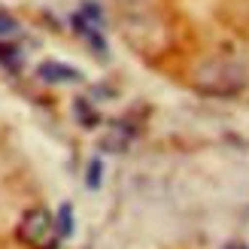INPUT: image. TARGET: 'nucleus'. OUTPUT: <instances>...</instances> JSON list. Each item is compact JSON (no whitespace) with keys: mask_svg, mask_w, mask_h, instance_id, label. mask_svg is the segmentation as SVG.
Segmentation results:
<instances>
[{"mask_svg":"<svg viewBox=\"0 0 249 249\" xmlns=\"http://www.w3.org/2000/svg\"><path fill=\"white\" fill-rule=\"evenodd\" d=\"M195 85H197L204 94L231 97V94L243 91L246 73H243V67L231 64V61H207V64L195 73Z\"/></svg>","mask_w":249,"mask_h":249,"instance_id":"1","label":"nucleus"},{"mask_svg":"<svg viewBox=\"0 0 249 249\" xmlns=\"http://www.w3.org/2000/svg\"><path fill=\"white\" fill-rule=\"evenodd\" d=\"M16 234H18V240H21L24 246H31V249H58V246H61L58 225H55V219L49 216L46 207L28 210V213L21 216Z\"/></svg>","mask_w":249,"mask_h":249,"instance_id":"2","label":"nucleus"},{"mask_svg":"<svg viewBox=\"0 0 249 249\" xmlns=\"http://www.w3.org/2000/svg\"><path fill=\"white\" fill-rule=\"evenodd\" d=\"M36 76L43 82H52V85H58V82H82V73L76 67L64 64V61H43V64L36 67Z\"/></svg>","mask_w":249,"mask_h":249,"instance_id":"3","label":"nucleus"},{"mask_svg":"<svg viewBox=\"0 0 249 249\" xmlns=\"http://www.w3.org/2000/svg\"><path fill=\"white\" fill-rule=\"evenodd\" d=\"M55 225H58V234H61V240H67L70 234H73V207H70V204H61V210H58V219H55Z\"/></svg>","mask_w":249,"mask_h":249,"instance_id":"4","label":"nucleus"},{"mask_svg":"<svg viewBox=\"0 0 249 249\" xmlns=\"http://www.w3.org/2000/svg\"><path fill=\"white\" fill-rule=\"evenodd\" d=\"M101 177H104V161L101 158H91L89 161V170H85V185L94 192V189H101Z\"/></svg>","mask_w":249,"mask_h":249,"instance_id":"5","label":"nucleus"},{"mask_svg":"<svg viewBox=\"0 0 249 249\" xmlns=\"http://www.w3.org/2000/svg\"><path fill=\"white\" fill-rule=\"evenodd\" d=\"M16 34H18V21L0 9V36H16Z\"/></svg>","mask_w":249,"mask_h":249,"instance_id":"6","label":"nucleus"},{"mask_svg":"<svg viewBox=\"0 0 249 249\" xmlns=\"http://www.w3.org/2000/svg\"><path fill=\"white\" fill-rule=\"evenodd\" d=\"M222 249H249V246H246V243H225Z\"/></svg>","mask_w":249,"mask_h":249,"instance_id":"7","label":"nucleus"},{"mask_svg":"<svg viewBox=\"0 0 249 249\" xmlns=\"http://www.w3.org/2000/svg\"><path fill=\"white\" fill-rule=\"evenodd\" d=\"M122 3H128V6H140V3H146V0H122Z\"/></svg>","mask_w":249,"mask_h":249,"instance_id":"8","label":"nucleus"}]
</instances>
